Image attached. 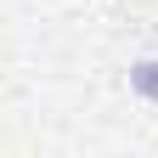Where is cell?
I'll return each mask as SVG.
<instances>
[{
  "mask_svg": "<svg viewBox=\"0 0 158 158\" xmlns=\"http://www.w3.org/2000/svg\"><path fill=\"white\" fill-rule=\"evenodd\" d=\"M130 90L158 107V56H135V62H130Z\"/></svg>",
  "mask_w": 158,
  "mask_h": 158,
  "instance_id": "6da1fadb",
  "label": "cell"
}]
</instances>
